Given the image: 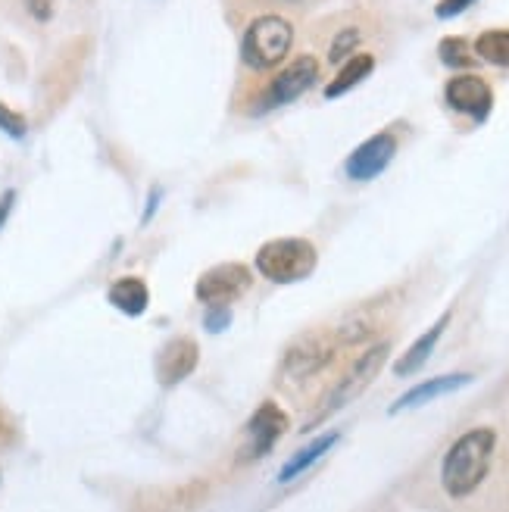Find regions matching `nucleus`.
Here are the masks:
<instances>
[{
	"mask_svg": "<svg viewBox=\"0 0 509 512\" xmlns=\"http://www.w3.org/2000/svg\"><path fill=\"white\" fill-rule=\"evenodd\" d=\"M110 303L116 306L119 313L125 316H141L150 303V291L144 285V278H135V275H125V278H116L110 291H107Z\"/></svg>",
	"mask_w": 509,
	"mask_h": 512,
	"instance_id": "obj_14",
	"label": "nucleus"
},
{
	"mask_svg": "<svg viewBox=\"0 0 509 512\" xmlns=\"http://www.w3.org/2000/svg\"><path fill=\"white\" fill-rule=\"evenodd\" d=\"M341 441V434L338 431H332V434H325V438H316L310 447H303L297 456H291L288 459V463H285V469L282 472H278V481H282V484H288V481H294L297 475H303V472H307L313 463H319V459L328 453V450H332L335 444Z\"/></svg>",
	"mask_w": 509,
	"mask_h": 512,
	"instance_id": "obj_16",
	"label": "nucleus"
},
{
	"mask_svg": "<svg viewBox=\"0 0 509 512\" xmlns=\"http://www.w3.org/2000/svg\"><path fill=\"white\" fill-rule=\"evenodd\" d=\"M469 381H472V375H463V372H456V375H441V378H431V381H422V384H416V388H410V391H406V394L391 406V413H403V409L425 406V403L438 400V397H444V394H453V391L466 388Z\"/></svg>",
	"mask_w": 509,
	"mask_h": 512,
	"instance_id": "obj_12",
	"label": "nucleus"
},
{
	"mask_svg": "<svg viewBox=\"0 0 509 512\" xmlns=\"http://www.w3.org/2000/svg\"><path fill=\"white\" fill-rule=\"evenodd\" d=\"M0 132H7L10 138H25L29 125H25V119L19 113H13L10 107L0 104Z\"/></svg>",
	"mask_w": 509,
	"mask_h": 512,
	"instance_id": "obj_20",
	"label": "nucleus"
},
{
	"mask_svg": "<svg viewBox=\"0 0 509 512\" xmlns=\"http://www.w3.org/2000/svg\"><path fill=\"white\" fill-rule=\"evenodd\" d=\"M478 0H441V4L435 7V16L438 19H453V16H460L466 13L469 7H475Z\"/></svg>",
	"mask_w": 509,
	"mask_h": 512,
	"instance_id": "obj_21",
	"label": "nucleus"
},
{
	"mask_svg": "<svg viewBox=\"0 0 509 512\" xmlns=\"http://www.w3.org/2000/svg\"><path fill=\"white\" fill-rule=\"evenodd\" d=\"M338 335H322V331H310V335H300L282 356V381L285 384H307L316 375H322L332 360L338 356Z\"/></svg>",
	"mask_w": 509,
	"mask_h": 512,
	"instance_id": "obj_5",
	"label": "nucleus"
},
{
	"mask_svg": "<svg viewBox=\"0 0 509 512\" xmlns=\"http://www.w3.org/2000/svg\"><path fill=\"white\" fill-rule=\"evenodd\" d=\"M372 69H375V57L372 54H353L350 60H344V66L338 69L335 79L325 85V97L332 100V97H341V94L353 91L356 85L369 79Z\"/></svg>",
	"mask_w": 509,
	"mask_h": 512,
	"instance_id": "obj_15",
	"label": "nucleus"
},
{
	"mask_svg": "<svg viewBox=\"0 0 509 512\" xmlns=\"http://www.w3.org/2000/svg\"><path fill=\"white\" fill-rule=\"evenodd\" d=\"M288 428H291V419L285 409L278 403H263L244 425L241 463H257V459H263L278 441H282V434Z\"/></svg>",
	"mask_w": 509,
	"mask_h": 512,
	"instance_id": "obj_7",
	"label": "nucleus"
},
{
	"mask_svg": "<svg viewBox=\"0 0 509 512\" xmlns=\"http://www.w3.org/2000/svg\"><path fill=\"white\" fill-rule=\"evenodd\" d=\"M319 75H322V66H319L316 57H310V54L297 57L291 66H285V69L278 72L275 79L269 82V88L263 91L257 110H275V107L291 104V100L303 97V94H307V91L319 82Z\"/></svg>",
	"mask_w": 509,
	"mask_h": 512,
	"instance_id": "obj_8",
	"label": "nucleus"
},
{
	"mask_svg": "<svg viewBox=\"0 0 509 512\" xmlns=\"http://www.w3.org/2000/svg\"><path fill=\"white\" fill-rule=\"evenodd\" d=\"M388 353H391V344L388 341H381V344H375V347H369L363 356H356V360L350 363V369L335 381V388L325 394V400H322V409L316 413V419L307 425V431L313 428V425H319V422H325L332 413H338L341 406H347L353 397H360L369 384H372V378L381 372V366H385V360H388Z\"/></svg>",
	"mask_w": 509,
	"mask_h": 512,
	"instance_id": "obj_4",
	"label": "nucleus"
},
{
	"mask_svg": "<svg viewBox=\"0 0 509 512\" xmlns=\"http://www.w3.org/2000/svg\"><path fill=\"white\" fill-rule=\"evenodd\" d=\"M253 288V272L244 263H219L207 269L194 285V297L207 306H228Z\"/></svg>",
	"mask_w": 509,
	"mask_h": 512,
	"instance_id": "obj_6",
	"label": "nucleus"
},
{
	"mask_svg": "<svg viewBox=\"0 0 509 512\" xmlns=\"http://www.w3.org/2000/svg\"><path fill=\"white\" fill-rule=\"evenodd\" d=\"M319 266V250L307 238H275L257 250V272L272 285H294Z\"/></svg>",
	"mask_w": 509,
	"mask_h": 512,
	"instance_id": "obj_2",
	"label": "nucleus"
},
{
	"mask_svg": "<svg viewBox=\"0 0 509 512\" xmlns=\"http://www.w3.org/2000/svg\"><path fill=\"white\" fill-rule=\"evenodd\" d=\"M200 363V347L194 338L182 335V338H172L163 353H160V363H157V372H160V381L163 384H178L185 381Z\"/></svg>",
	"mask_w": 509,
	"mask_h": 512,
	"instance_id": "obj_11",
	"label": "nucleus"
},
{
	"mask_svg": "<svg viewBox=\"0 0 509 512\" xmlns=\"http://www.w3.org/2000/svg\"><path fill=\"white\" fill-rule=\"evenodd\" d=\"M13 200H16V194H13V191H7L4 197H0V225L7 222V216H10V210H13Z\"/></svg>",
	"mask_w": 509,
	"mask_h": 512,
	"instance_id": "obj_23",
	"label": "nucleus"
},
{
	"mask_svg": "<svg viewBox=\"0 0 509 512\" xmlns=\"http://www.w3.org/2000/svg\"><path fill=\"white\" fill-rule=\"evenodd\" d=\"M291 44H294V25L285 16L266 13L260 19H253L244 29L241 60L253 72H266V69H275L291 54Z\"/></svg>",
	"mask_w": 509,
	"mask_h": 512,
	"instance_id": "obj_3",
	"label": "nucleus"
},
{
	"mask_svg": "<svg viewBox=\"0 0 509 512\" xmlns=\"http://www.w3.org/2000/svg\"><path fill=\"white\" fill-rule=\"evenodd\" d=\"M431 488L447 512L509 509V413L456 431L438 456Z\"/></svg>",
	"mask_w": 509,
	"mask_h": 512,
	"instance_id": "obj_1",
	"label": "nucleus"
},
{
	"mask_svg": "<svg viewBox=\"0 0 509 512\" xmlns=\"http://www.w3.org/2000/svg\"><path fill=\"white\" fill-rule=\"evenodd\" d=\"M438 54L453 69H466V66L475 63V50H472V44L466 38H444L441 47H438Z\"/></svg>",
	"mask_w": 509,
	"mask_h": 512,
	"instance_id": "obj_18",
	"label": "nucleus"
},
{
	"mask_svg": "<svg viewBox=\"0 0 509 512\" xmlns=\"http://www.w3.org/2000/svg\"><path fill=\"white\" fill-rule=\"evenodd\" d=\"M356 44H360V32H356V29L341 32V35L335 38L332 50H328V60H332V63H341L344 57H350V50H353Z\"/></svg>",
	"mask_w": 509,
	"mask_h": 512,
	"instance_id": "obj_19",
	"label": "nucleus"
},
{
	"mask_svg": "<svg viewBox=\"0 0 509 512\" xmlns=\"http://www.w3.org/2000/svg\"><path fill=\"white\" fill-rule=\"evenodd\" d=\"M447 325H450V313H444V316H441L435 325H431L410 350H406V353L400 356V360L394 363V375H397V378H410V375H416V372L428 363V356L435 353V347H438V341H441V335H444V328H447Z\"/></svg>",
	"mask_w": 509,
	"mask_h": 512,
	"instance_id": "obj_13",
	"label": "nucleus"
},
{
	"mask_svg": "<svg viewBox=\"0 0 509 512\" xmlns=\"http://www.w3.org/2000/svg\"><path fill=\"white\" fill-rule=\"evenodd\" d=\"M203 322H207L210 331H222V328H228V322H232V313H228V306H210V313Z\"/></svg>",
	"mask_w": 509,
	"mask_h": 512,
	"instance_id": "obj_22",
	"label": "nucleus"
},
{
	"mask_svg": "<svg viewBox=\"0 0 509 512\" xmlns=\"http://www.w3.org/2000/svg\"><path fill=\"white\" fill-rule=\"evenodd\" d=\"M394 153H397V138L391 132H378L350 153L344 172L353 182H372V178H378L391 166Z\"/></svg>",
	"mask_w": 509,
	"mask_h": 512,
	"instance_id": "obj_10",
	"label": "nucleus"
},
{
	"mask_svg": "<svg viewBox=\"0 0 509 512\" xmlns=\"http://www.w3.org/2000/svg\"><path fill=\"white\" fill-rule=\"evenodd\" d=\"M444 100H447L450 110L463 113L475 122H485L491 107H494V91L485 79H481V75L466 72V75H456V79L447 82Z\"/></svg>",
	"mask_w": 509,
	"mask_h": 512,
	"instance_id": "obj_9",
	"label": "nucleus"
},
{
	"mask_svg": "<svg viewBox=\"0 0 509 512\" xmlns=\"http://www.w3.org/2000/svg\"><path fill=\"white\" fill-rule=\"evenodd\" d=\"M478 60H485L491 66H509V29H488L481 32L472 44Z\"/></svg>",
	"mask_w": 509,
	"mask_h": 512,
	"instance_id": "obj_17",
	"label": "nucleus"
}]
</instances>
